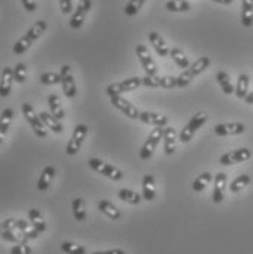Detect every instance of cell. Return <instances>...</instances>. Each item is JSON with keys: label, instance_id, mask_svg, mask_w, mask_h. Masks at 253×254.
I'll return each instance as SVG.
<instances>
[{"label": "cell", "instance_id": "603a6c76", "mask_svg": "<svg viewBox=\"0 0 253 254\" xmlns=\"http://www.w3.org/2000/svg\"><path fill=\"white\" fill-rule=\"evenodd\" d=\"M38 116H40L41 122L44 123V126L47 127V128H50L53 133H62V131H63V126H62L60 120H59V119H56L51 113L41 111Z\"/></svg>", "mask_w": 253, "mask_h": 254}, {"label": "cell", "instance_id": "60d3db41", "mask_svg": "<svg viewBox=\"0 0 253 254\" xmlns=\"http://www.w3.org/2000/svg\"><path fill=\"white\" fill-rule=\"evenodd\" d=\"M1 238H3L4 241H9V243H22V241L19 240V237H16V235L13 234V231H10V229H3V231H1Z\"/></svg>", "mask_w": 253, "mask_h": 254}, {"label": "cell", "instance_id": "ffe728a7", "mask_svg": "<svg viewBox=\"0 0 253 254\" xmlns=\"http://www.w3.org/2000/svg\"><path fill=\"white\" fill-rule=\"evenodd\" d=\"M56 176V168L53 165H47L43 171H41V176L38 178V183H37V189L40 191H46L49 187H50L51 181Z\"/></svg>", "mask_w": 253, "mask_h": 254}, {"label": "cell", "instance_id": "7bdbcfd3", "mask_svg": "<svg viewBox=\"0 0 253 254\" xmlns=\"http://www.w3.org/2000/svg\"><path fill=\"white\" fill-rule=\"evenodd\" d=\"M60 3V10L65 15H69L72 12V0H59Z\"/></svg>", "mask_w": 253, "mask_h": 254}, {"label": "cell", "instance_id": "74e56055", "mask_svg": "<svg viewBox=\"0 0 253 254\" xmlns=\"http://www.w3.org/2000/svg\"><path fill=\"white\" fill-rule=\"evenodd\" d=\"M13 77H15V82L18 83H24L26 80V66L25 63L19 62L15 67H13Z\"/></svg>", "mask_w": 253, "mask_h": 254}, {"label": "cell", "instance_id": "d590c367", "mask_svg": "<svg viewBox=\"0 0 253 254\" xmlns=\"http://www.w3.org/2000/svg\"><path fill=\"white\" fill-rule=\"evenodd\" d=\"M147 0H129L127 4L125 6V15L126 16H135L139 13V10L142 9V6L145 4Z\"/></svg>", "mask_w": 253, "mask_h": 254}, {"label": "cell", "instance_id": "ab89813d", "mask_svg": "<svg viewBox=\"0 0 253 254\" xmlns=\"http://www.w3.org/2000/svg\"><path fill=\"white\" fill-rule=\"evenodd\" d=\"M10 254H32V249L26 243H18L10 249Z\"/></svg>", "mask_w": 253, "mask_h": 254}, {"label": "cell", "instance_id": "d6a6232c", "mask_svg": "<svg viewBox=\"0 0 253 254\" xmlns=\"http://www.w3.org/2000/svg\"><path fill=\"white\" fill-rule=\"evenodd\" d=\"M166 9L170 12H187L190 10V3L187 0H169Z\"/></svg>", "mask_w": 253, "mask_h": 254}, {"label": "cell", "instance_id": "30bf717a", "mask_svg": "<svg viewBox=\"0 0 253 254\" xmlns=\"http://www.w3.org/2000/svg\"><path fill=\"white\" fill-rule=\"evenodd\" d=\"M135 51H136L139 63L142 64V67L147 72V75H151V76L157 75V64H155L154 59L151 57V53L148 50V47L144 46V44H138Z\"/></svg>", "mask_w": 253, "mask_h": 254}, {"label": "cell", "instance_id": "44dd1931", "mask_svg": "<svg viewBox=\"0 0 253 254\" xmlns=\"http://www.w3.org/2000/svg\"><path fill=\"white\" fill-rule=\"evenodd\" d=\"M142 197L147 202H152L155 199V178L152 174H147L142 178Z\"/></svg>", "mask_w": 253, "mask_h": 254}, {"label": "cell", "instance_id": "6da1fadb", "mask_svg": "<svg viewBox=\"0 0 253 254\" xmlns=\"http://www.w3.org/2000/svg\"><path fill=\"white\" fill-rule=\"evenodd\" d=\"M47 22L46 21H37L34 25L31 26L28 31L25 32V35H22L16 43H15V46H13V53L16 54V56H21V54H24L25 51L29 50V47L47 31Z\"/></svg>", "mask_w": 253, "mask_h": 254}, {"label": "cell", "instance_id": "5b68a950", "mask_svg": "<svg viewBox=\"0 0 253 254\" xmlns=\"http://www.w3.org/2000/svg\"><path fill=\"white\" fill-rule=\"evenodd\" d=\"M88 167H89L92 171L101 174L104 177L110 178V180H114V181H120V180L123 178V173H122L119 168H116V167H113V165L104 162L100 158H89V159H88Z\"/></svg>", "mask_w": 253, "mask_h": 254}, {"label": "cell", "instance_id": "7402d4cb", "mask_svg": "<svg viewBox=\"0 0 253 254\" xmlns=\"http://www.w3.org/2000/svg\"><path fill=\"white\" fill-rule=\"evenodd\" d=\"M13 110L12 108H4L0 114V145L6 136V133L9 131V127L12 125V120H13Z\"/></svg>", "mask_w": 253, "mask_h": 254}, {"label": "cell", "instance_id": "2e32d148", "mask_svg": "<svg viewBox=\"0 0 253 254\" xmlns=\"http://www.w3.org/2000/svg\"><path fill=\"white\" fill-rule=\"evenodd\" d=\"M15 82V77H13V69L6 66L3 67L1 70V75H0V97H9L10 91H12V85Z\"/></svg>", "mask_w": 253, "mask_h": 254}, {"label": "cell", "instance_id": "4316f807", "mask_svg": "<svg viewBox=\"0 0 253 254\" xmlns=\"http://www.w3.org/2000/svg\"><path fill=\"white\" fill-rule=\"evenodd\" d=\"M242 24L248 28L253 25V0H242Z\"/></svg>", "mask_w": 253, "mask_h": 254}, {"label": "cell", "instance_id": "83f0119b", "mask_svg": "<svg viewBox=\"0 0 253 254\" xmlns=\"http://www.w3.org/2000/svg\"><path fill=\"white\" fill-rule=\"evenodd\" d=\"M117 197L129 204H139L142 202V199H144L141 194H138L136 191L129 190V189H120L119 193H117Z\"/></svg>", "mask_w": 253, "mask_h": 254}, {"label": "cell", "instance_id": "277c9868", "mask_svg": "<svg viewBox=\"0 0 253 254\" xmlns=\"http://www.w3.org/2000/svg\"><path fill=\"white\" fill-rule=\"evenodd\" d=\"M21 110H22V114H24L25 120L28 122V125L31 126L32 131L35 133V136H38V137H47V128L44 126V123L41 122L40 116L35 114L34 107L29 102H24L22 107H21Z\"/></svg>", "mask_w": 253, "mask_h": 254}, {"label": "cell", "instance_id": "9a60e30c", "mask_svg": "<svg viewBox=\"0 0 253 254\" xmlns=\"http://www.w3.org/2000/svg\"><path fill=\"white\" fill-rule=\"evenodd\" d=\"M226 186H227V174L226 173H218L214 177V191H212L214 203H221L224 200Z\"/></svg>", "mask_w": 253, "mask_h": 254}, {"label": "cell", "instance_id": "8fae6325", "mask_svg": "<svg viewBox=\"0 0 253 254\" xmlns=\"http://www.w3.org/2000/svg\"><path fill=\"white\" fill-rule=\"evenodd\" d=\"M110 102L114 108H117L120 113H123L127 119H132V120H136L139 119V110L127 101L126 98H123L122 95H116V97H110Z\"/></svg>", "mask_w": 253, "mask_h": 254}, {"label": "cell", "instance_id": "8d00e7d4", "mask_svg": "<svg viewBox=\"0 0 253 254\" xmlns=\"http://www.w3.org/2000/svg\"><path fill=\"white\" fill-rule=\"evenodd\" d=\"M62 77H60V73H56V72H46L40 76V82L43 85H57L60 83Z\"/></svg>", "mask_w": 253, "mask_h": 254}, {"label": "cell", "instance_id": "4dcf8cb0", "mask_svg": "<svg viewBox=\"0 0 253 254\" xmlns=\"http://www.w3.org/2000/svg\"><path fill=\"white\" fill-rule=\"evenodd\" d=\"M72 212L78 222H84L86 219V209H85V202L81 197H76L72 202Z\"/></svg>", "mask_w": 253, "mask_h": 254}, {"label": "cell", "instance_id": "f1b7e54d", "mask_svg": "<svg viewBox=\"0 0 253 254\" xmlns=\"http://www.w3.org/2000/svg\"><path fill=\"white\" fill-rule=\"evenodd\" d=\"M169 56L171 57V60L177 64L178 67H181V69H187L190 66V62H189L187 56L180 50V49H177V47L171 49L170 53H169Z\"/></svg>", "mask_w": 253, "mask_h": 254}, {"label": "cell", "instance_id": "836d02e7", "mask_svg": "<svg viewBox=\"0 0 253 254\" xmlns=\"http://www.w3.org/2000/svg\"><path fill=\"white\" fill-rule=\"evenodd\" d=\"M217 80H218V83H220V86H221V89H223V92L226 95L234 94V86H233V83L230 80L228 73H226V72H218L217 73Z\"/></svg>", "mask_w": 253, "mask_h": 254}, {"label": "cell", "instance_id": "ba28073f", "mask_svg": "<svg viewBox=\"0 0 253 254\" xmlns=\"http://www.w3.org/2000/svg\"><path fill=\"white\" fill-rule=\"evenodd\" d=\"M86 134H88V127H86V125H82V123L81 125H76L75 130L72 133V137L69 139V142L66 145V153L71 155V156H74V155L79 152V149H81V146H82Z\"/></svg>", "mask_w": 253, "mask_h": 254}, {"label": "cell", "instance_id": "f546056e", "mask_svg": "<svg viewBox=\"0 0 253 254\" xmlns=\"http://www.w3.org/2000/svg\"><path fill=\"white\" fill-rule=\"evenodd\" d=\"M251 181H252V178H251L249 174H242V176H239V177L234 178V180L231 181V184L228 186V189H230L231 193H239V191H242L246 186H249Z\"/></svg>", "mask_w": 253, "mask_h": 254}, {"label": "cell", "instance_id": "ee69618b", "mask_svg": "<svg viewBox=\"0 0 253 254\" xmlns=\"http://www.w3.org/2000/svg\"><path fill=\"white\" fill-rule=\"evenodd\" d=\"M15 227H16V219H13V218L4 219V221L0 222V228L1 229H10V231H13Z\"/></svg>", "mask_w": 253, "mask_h": 254}, {"label": "cell", "instance_id": "484cf974", "mask_svg": "<svg viewBox=\"0 0 253 254\" xmlns=\"http://www.w3.org/2000/svg\"><path fill=\"white\" fill-rule=\"evenodd\" d=\"M47 104H49V108H50V113L59 120H63L65 119V110L60 104V98L56 95V94H51L47 98Z\"/></svg>", "mask_w": 253, "mask_h": 254}, {"label": "cell", "instance_id": "b9f144b4", "mask_svg": "<svg viewBox=\"0 0 253 254\" xmlns=\"http://www.w3.org/2000/svg\"><path fill=\"white\" fill-rule=\"evenodd\" d=\"M28 218H29V222H38V221H44L43 215L40 210L37 209H29L28 210Z\"/></svg>", "mask_w": 253, "mask_h": 254}, {"label": "cell", "instance_id": "52a82bcc", "mask_svg": "<svg viewBox=\"0 0 253 254\" xmlns=\"http://www.w3.org/2000/svg\"><path fill=\"white\" fill-rule=\"evenodd\" d=\"M163 130H164V127H155V128H152L151 133L148 134L145 143L142 145V148L139 151V158L142 161H147V159H150L152 156V153L157 149L160 140L163 139Z\"/></svg>", "mask_w": 253, "mask_h": 254}, {"label": "cell", "instance_id": "d4e9b609", "mask_svg": "<svg viewBox=\"0 0 253 254\" xmlns=\"http://www.w3.org/2000/svg\"><path fill=\"white\" fill-rule=\"evenodd\" d=\"M98 209H100V212H102L105 216H108V218L113 219V221H119V219L122 218L120 210H119L114 204L111 203V202H108V200H100Z\"/></svg>", "mask_w": 253, "mask_h": 254}, {"label": "cell", "instance_id": "e575fe53", "mask_svg": "<svg viewBox=\"0 0 253 254\" xmlns=\"http://www.w3.org/2000/svg\"><path fill=\"white\" fill-rule=\"evenodd\" d=\"M60 249L62 252L66 254H86V249L79 246V244H75V243H71V241H63L60 244Z\"/></svg>", "mask_w": 253, "mask_h": 254}, {"label": "cell", "instance_id": "e0dca14e", "mask_svg": "<svg viewBox=\"0 0 253 254\" xmlns=\"http://www.w3.org/2000/svg\"><path fill=\"white\" fill-rule=\"evenodd\" d=\"M139 120L144 125H151V126L155 127H166L169 123V119L166 116H160V114L151 113V111H141Z\"/></svg>", "mask_w": 253, "mask_h": 254}, {"label": "cell", "instance_id": "3957f363", "mask_svg": "<svg viewBox=\"0 0 253 254\" xmlns=\"http://www.w3.org/2000/svg\"><path fill=\"white\" fill-rule=\"evenodd\" d=\"M206 122H208V114H206V113H203V111L196 113V114L187 122V125L181 128V131H180V134H178L180 142H181V143L190 142L192 137H193V134H195Z\"/></svg>", "mask_w": 253, "mask_h": 254}, {"label": "cell", "instance_id": "4fadbf2b", "mask_svg": "<svg viewBox=\"0 0 253 254\" xmlns=\"http://www.w3.org/2000/svg\"><path fill=\"white\" fill-rule=\"evenodd\" d=\"M251 156H252L251 149L240 148V149H236V151H231V152L221 155L220 156V164L221 165H234V164H240V162H245V161L251 159Z\"/></svg>", "mask_w": 253, "mask_h": 254}, {"label": "cell", "instance_id": "5bb4252c", "mask_svg": "<svg viewBox=\"0 0 253 254\" xmlns=\"http://www.w3.org/2000/svg\"><path fill=\"white\" fill-rule=\"evenodd\" d=\"M246 126L243 123H220L214 127L217 136H234L245 133Z\"/></svg>", "mask_w": 253, "mask_h": 254}, {"label": "cell", "instance_id": "681fc988", "mask_svg": "<svg viewBox=\"0 0 253 254\" xmlns=\"http://www.w3.org/2000/svg\"><path fill=\"white\" fill-rule=\"evenodd\" d=\"M245 102H246V104H253V91L252 92H249V94L245 97Z\"/></svg>", "mask_w": 253, "mask_h": 254}, {"label": "cell", "instance_id": "7c38bea8", "mask_svg": "<svg viewBox=\"0 0 253 254\" xmlns=\"http://www.w3.org/2000/svg\"><path fill=\"white\" fill-rule=\"evenodd\" d=\"M91 6H92V1L91 0H79L78 6H76L75 12L69 21V25L72 29H79L81 26L84 25V21L88 15V12L91 10Z\"/></svg>", "mask_w": 253, "mask_h": 254}, {"label": "cell", "instance_id": "1f68e13d", "mask_svg": "<svg viewBox=\"0 0 253 254\" xmlns=\"http://www.w3.org/2000/svg\"><path fill=\"white\" fill-rule=\"evenodd\" d=\"M212 181V174L211 173H202L201 176H198V177L193 180V183H192V189L195 190V191H202L206 189V186L209 184Z\"/></svg>", "mask_w": 253, "mask_h": 254}, {"label": "cell", "instance_id": "d6986e66", "mask_svg": "<svg viewBox=\"0 0 253 254\" xmlns=\"http://www.w3.org/2000/svg\"><path fill=\"white\" fill-rule=\"evenodd\" d=\"M148 40H150V43H151L152 49L155 50V53L160 56V57H167L169 56V47H167V44H166V41H164V38L158 34V32H155V31H152L148 34Z\"/></svg>", "mask_w": 253, "mask_h": 254}, {"label": "cell", "instance_id": "c3c4849f", "mask_svg": "<svg viewBox=\"0 0 253 254\" xmlns=\"http://www.w3.org/2000/svg\"><path fill=\"white\" fill-rule=\"evenodd\" d=\"M91 254H126L122 249H114V250H107V252H95Z\"/></svg>", "mask_w": 253, "mask_h": 254}, {"label": "cell", "instance_id": "cb8c5ba5", "mask_svg": "<svg viewBox=\"0 0 253 254\" xmlns=\"http://www.w3.org/2000/svg\"><path fill=\"white\" fill-rule=\"evenodd\" d=\"M249 83H251V77H249V75L242 73V75L239 76V79H237V85H236V88H234V94H236L237 98L245 100V97L249 94V92H248V91H249Z\"/></svg>", "mask_w": 253, "mask_h": 254}, {"label": "cell", "instance_id": "816d5d0a", "mask_svg": "<svg viewBox=\"0 0 253 254\" xmlns=\"http://www.w3.org/2000/svg\"><path fill=\"white\" fill-rule=\"evenodd\" d=\"M1 231H3V229L0 228V237H1Z\"/></svg>", "mask_w": 253, "mask_h": 254}, {"label": "cell", "instance_id": "7a4b0ae2", "mask_svg": "<svg viewBox=\"0 0 253 254\" xmlns=\"http://www.w3.org/2000/svg\"><path fill=\"white\" fill-rule=\"evenodd\" d=\"M211 64V59L206 57V56H202L199 57L195 63H192L187 69H184L183 73H180L177 76V88H184L187 86L195 77L198 75H201L205 69H208Z\"/></svg>", "mask_w": 253, "mask_h": 254}, {"label": "cell", "instance_id": "bcb514c9", "mask_svg": "<svg viewBox=\"0 0 253 254\" xmlns=\"http://www.w3.org/2000/svg\"><path fill=\"white\" fill-rule=\"evenodd\" d=\"M31 227L37 229L41 234V232H44L47 229V224H46V221H38V222H31Z\"/></svg>", "mask_w": 253, "mask_h": 254}, {"label": "cell", "instance_id": "7dc6e473", "mask_svg": "<svg viewBox=\"0 0 253 254\" xmlns=\"http://www.w3.org/2000/svg\"><path fill=\"white\" fill-rule=\"evenodd\" d=\"M31 227V222L28 221H24V219H16V227L15 229H19V231H28V228Z\"/></svg>", "mask_w": 253, "mask_h": 254}, {"label": "cell", "instance_id": "f907efd6", "mask_svg": "<svg viewBox=\"0 0 253 254\" xmlns=\"http://www.w3.org/2000/svg\"><path fill=\"white\" fill-rule=\"evenodd\" d=\"M212 1L220 3V4H231L233 3V0H212Z\"/></svg>", "mask_w": 253, "mask_h": 254}, {"label": "cell", "instance_id": "8992f818", "mask_svg": "<svg viewBox=\"0 0 253 254\" xmlns=\"http://www.w3.org/2000/svg\"><path fill=\"white\" fill-rule=\"evenodd\" d=\"M142 85V77L133 76L127 77L125 80H120V82H114L111 85H108L105 88V94L108 97H116V95H122L125 92H130V91H135L136 88H139Z\"/></svg>", "mask_w": 253, "mask_h": 254}, {"label": "cell", "instance_id": "f6af8a7d", "mask_svg": "<svg viewBox=\"0 0 253 254\" xmlns=\"http://www.w3.org/2000/svg\"><path fill=\"white\" fill-rule=\"evenodd\" d=\"M21 1H22L25 10H28V12H35V10H37V3H35V0H21Z\"/></svg>", "mask_w": 253, "mask_h": 254}, {"label": "cell", "instance_id": "ac0fdd59", "mask_svg": "<svg viewBox=\"0 0 253 254\" xmlns=\"http://www.w3.org/2000/svg\"><path fill=\"white\" fill-rule=\"evenodd\" d=\"M163 139H164V152L166 155H173L176 151V142H177V133L173 127H164L163 130Z\"/></svg>", "mask_w": 253, "mask_h": 254}, {"label": "cell", "instance_id": "f35d334b", "mask_svg": "<svg viewBox=\"0 0 253 254\" xmlns=\"http://www.w3.org/2000/svg\"><path fill=\"white\" fill-rule=\"evenodd\" d=\"M160 88H164V89H173V88H177V77L160 76Z\"/></svg>", "mask_w": 253, "mask_h": 254}, {"label": "cell", "instance_id": "9c48e42d", "mask_svg": "<svg viewBox=\"0 0 253 254\" xmlns=\"http://www.w3.org/2000/svg\"><path fill=\"white\" fill-rule=\"evenodd\" d=\"M60 85H62V89H63V94L66 98H74L76 95V83L74 75H72V69L69 64H63L60 67Z\"/></svg>", "mask_w": 253, "mask_h": 254}]
</instances>
